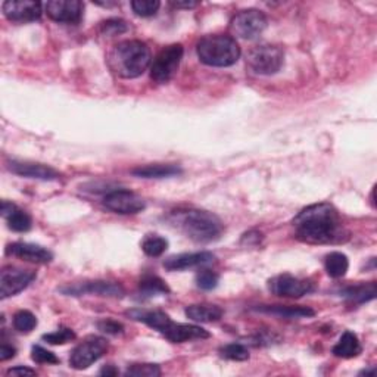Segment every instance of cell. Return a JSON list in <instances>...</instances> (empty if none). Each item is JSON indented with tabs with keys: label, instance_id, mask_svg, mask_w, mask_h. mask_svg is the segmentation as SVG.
<instances>
[{
	"label": "cell",
	"instance_id": "9a60e30c",
	"mask_svg": "<svg viewBox=\"0 0 377 377\" xmlns=\"http://www.w3.org/2000/svg\"><path fill=\"white\" fill-rule=\"evenodd\" d=\"M8 168L13 174H17V176L25 177V179H34V180H42V182H55L61 179V174L57 170H53L52 167H47L45 164L12 161V163H9Z\"/></svg>",
	"mask_w": 377,
	"mask_h": 377
},
{
	"label": "cell",
	"instance_id": "7402d4cb",
	"mask_svg": "<svg viewBox=\"0 0 377 377\" xmlns=\"http://www.w3.org/2000/svg\"><path fill=\"white\" fill-rule=\"evenodd\" d=\"M186 316L196 323H215L221 320L224 311L219 305L212 304H196L186 308Z\"/></svg>",
	"mask_w": 377,
	"mask_h": 377
},
{
	"label": "cell",
	"instance_id": "f546056e",
	"mask_svg": "<svg viewBox=\"0 0 377 377\" xmlns=\"http://www.w3.org/2000/svg\"><path fill=\"white\" fill-rule=\"evenodd\" d=\"M220 355L230 361H246L249 360V351L242 343H228L220 349Z\"/></svg>",
	"mask_w": 377,
	"mask_h": 377
},
{
	"label": "cell",
	"instance_id": "4fadbf2b",
	"mask_svg": "<svg viewBox=\"0 0 377 377\" xmlns=\"http://www.w3.org/2000/svg\"><path fill=\"white\" fill-rule=\"evenodd\" d=\"M83 9L80 0H52L46 3L49 18L62 24H78L83 18Z\"/></svg>",
	"mask_w": 377,
	"mask_h": 377
},
{
	"label": "cell",
	"instance_id": "60d3db41",
	"mask_svg": "<svg viewBox=\"0 0 377 377\" xmlns=\"http://www.w3.org/2000/svg\"><path fill=\"white\" fill-rule=\"evenodd\" d=\"M99 374H102V376H117L118 370L114 366H106L99 371Z\"/></svg>",
	"mask_w": 377,
	"mask_h": 377
},
{
	"label": "cell",
	"instance_id": "d590c367",
	"mask_svg": "<svg viewBox=\"0 0 377 377\" xmlns=\"http://www.w3.org/2000/svg\"><path fill=\"white\" fill-rule=\"evenodd\" d=\"M31 358H33V361L38 362V364H58L59 362V358L55 354L47 351V349H45L42 346H38V345L33 346Z\"/></svg>",
	"mask_w": 377,
	"mask_h": 377
},
{
	"label": "cell",
	"instance_id": "4dcf8cb0",
	"mask_svg": "<svg viewBox=\"0 0 377 377\" xmlns=\"http://www.w3.org/2000/svg\"><path fill=\"white\" fill-rule=\"evenodd\" d=\"M159 6H161V2H158V0H133L131 2V8L134 13L143 18L154 17L158 12Z\"/></svg>",
	"mask_w": 377,
	"mask_h": 377
},
{
	"label": "cell",
	"instance_id": "9c48e42d",
	"mask_svg": "<svg viewBox=\"0 0 377 377\" xmlns=\"http://www.w3.org/2000/svg\"><path fill=\"white\" fill-rule=\"evenodd\" d=\"M108 351V342L103 338H93L86 339L83 343H80L70 357V364L75 370H86L98 360H101Z\"/></svg>",
	"mask_w": 377,
	"mask_h": 377
},
{
	"label": "cell",
	"instance_id": "277c9868",
	"mask_svg": "<svg viewBox=\"0 0 377 377\" xmlns=\"http://www.w3.org/2000/svg\"><path fill=\"white\" fill-rule=\"evenodd\" d=\"M180 228L184 235L199 244H208L220 239L223 233L221 220L208 211L200 209H188L179 215Z\"/></svg>",
	"mask_w": 377,
	"mask_h": 377
},
{
	"label": "cell",
	"instance_id": "7a4b0ae2",
	"mask_svg": "<svg viewBox=\"0 0 377 377\" xmlns=\"http://www.w3.org/2000/svg\"><path fill=\"white\" fill-rule=\"evenodd\" d=\"M151 50L140 40H124L112 47L108 65L121 78H138L151 65Z\"/></svg>",
	"mask_w": 377,
	"mask_h": 377
},
{
	"label": "cell",
	"instance_id": "5b68a950",
	"mask_svg": "<svg viewBox=\"0 0 377 377\" xmlns=\"http://www.w3.org/2000/svg\"><path fill=\"white\" fill-rule=\"evenodd\" d=\"M246 62L255 74L273 75L281 70L285 62V52L279 46L261 45L249 52Z\"/></svg>",
	"mask_w": 377,
	"mask_h": 377
},
{
	"label": "cell",
	"instance_id": "44dd1931",
	"mask_svg": "<svg viewBox=\"0 0 377 377\" xmlns=\"http://www.w3.org/2000/svg\"><path fill=\"white\" fill-rule=\"evenodd\" d=\"M133 176L139 179H170L182 174V168L176 164H149L131 170Z\"/></svg>",
	"mask_w": 377,
	"mask_h": 377
},
{
	"label": "cell",
	"instance_id": "52a82bcc",
	"mask_svg": "<svg viewBox=\"0 0 377 377\" xmlns=\"http://www.w3.org/2000/svg\"><path fill=\"white\" fill-rule=\"evenodd\" d=\"M230 27L236 37L253 40L263 34V31L267 29V18L261 10L246 9L236 13L230 22Z\"/></svg>",
	"mask_w": 377,
	"mask_h": 377
},
{
	"label": "cell",
	"instance_id": "484cf974",
	"mask_svg": "<svg viewBox=\"0 0 377 377\" xmlns=\"http://www.w3.org/2000/svg\"><path fill=\"white\" fill-rule=\"evenodd\" d=\"M168 248V240L159 235H147L142 242V249L147 257H161Z\"/></svg>",
	"mask_w": 377,
	"mask_h": 377
},
{
	"label": "cell",
	"instance_id": "cb8c5ba5",
	"mask_svg": "<svg viewBox=\"0 0 377 377\" xmlns=\"http://www.w3.org/2000/svg\"><path fill=\"white\" fill-rule=\"evenodd\" d=\"M341 296L354 304H364L376 298V283H360L355 286H348L341 290Z\"/></svg>",
	"mask_w": 377,
	"mask_h": 377
},
{
	"label": "cell",
	"instance_id": "30bf717a",
	"mask_svg": "<svg viewBox=\"0 0 377 377\" xmlns=\"http://www.w3.org/2000/svg\"><path fill=\"white\" fill-rule=\"evenodd\" d=\"M62 295L66 296H83V295H96V296H111V298H121L124 295V289L118 283L94 280L74 283L58 289Z\"/></svg>",
	"mask_w": 377,
	"mask_h": 377
},
{
	"label": "cell",
	"instance_id": "b9f144b4",
	"mask_svg": "<svg viewBox=\"0 0 377 377\" xmlns=\"http://www.w3.org/2000/svg\"><path fill=\"white\" fill-rule=\"evenodd\" d=\"M374 374H376V367H371V369L360 371V376H374Z\"/></svg>",
	"mask_w": 377,
	"mask_h": 377
},
{
	"label": "cell",
	"instance_id": "f1b7e54d",
	"mask_svg": "<svg viewBox=\"0 0 377 377\" xmlns=\"http://www.w3.org/2000/svg\"><path fill=\"white\" fill-rule=\"evenodd\" d=\"M37 326V318L33 313L21 309L15 316H13V327L21 333H30Z\"/></svg>",
	"mask_w": 377,
	"mask_h": 377
},
{
	"label": "cell",
	"instance_id": "ba28073f",
	"mask_svg": "<svg viewBox=\"0 0 377 377\" xmlns=\"http://www.w3.org/2000/svg\"><path fill=\"white\" fill-rule=\"evenodd\" d=\"M268 289L280 298H302L316 290L314 283L292 274H279L268 281Z\"/></svg>",
	"mask_w": 377,
	"mask_h": 377
},
{
	"label": "cell",
	"instance_id": "8992f818",
	"mask_svg": "<svg viewBox=\"0 0 377 377\" xmlns=\"http://www.w3.org/2000/svg\"><path fill=\"white\" fill-rule=\"evenodd\" d=\"M184 49L182 45H170L161 50L151 66V77L154 82L164 84L176 75L183 59Z\"/></svg>",
	"mask_w": 377,
	"mask_h": 377
},
{
	"label": "cell",
	"instance_id": "5bb4252c",
	"mask_svg": "<svg viewBox=\"0 0 377 377\" xmlns=\"http://www.w3.org/2000/svg\"><path fill=\"white\" fill-rule=\"evenodd\" d=\"M5 17L12 22H33L42 17V3L36 0H8L3 3Z\"/></svg>",
	"mask_w": 377,
	"mask_h": 377
},
{
	"label": "cell",
	"instance_id": "6da1fadb",
	"mask_svg": "<svg viewBox=\"0 0 377 377\" xmlns=\"http://www.w3.org/2000/svg\"><path fill=\"white\" fill-rule=\"evenodd\" d=\"M295 236L311 245H339L349 240L339 212L327 202L302 209L293 220Z\"/></svg>",
	"mask_w": 377,
	"mask_h": 377
},
{
	"label": "cell",
	"instance_id": "83f0119b",
	"mask_svg": "<svg viewBox=\"0 0 377 377\" xmlns=\"http://www.w3.org/2000/svg\"><path fill=\"white\" fill-rule=\"evenodd\" d=\"M6 221H8V227L10 228V230L17 232V233L29 232L33 226L30 215L20 208L13 209V212L9 214L6 217Z\"/></svg>",
	"mask_w": 377,
	"mask_h": 377
},
{
	"label": "cell",
	"instance_id": "2e32d148",
	"mask_svg": "<svg viewBox=\"0 0 377 377\" xmlns=\"http://www.w3.org/2000/svg\"><path fill=\"white\" fill-rule=\"evenodd\" d=\"M215 255L212 252H195V253H180L172 255L164 261V267L168 272H182L188 270V268H195L200 265H208L214 263Z\"/></svg>",
	"mask_w": 377,
	"mask_h": 377
},
{
	"label": "cell",
	"instance_id": "8fae6325",
	"mask_svg": "<svg viewBox=\"0 0 377 377\" xmlns=\"http://www.w3.org/2000/svg\"><path fill=\"white\" fill-rule=\"evenodd\" d=\"M103 207L119 215H133L142 212L146 208V202L134 192L118 188L106 193L103 198Z\"/></svg>",
	"mask_w": 377,
	"mask_h": 377
},
{
	"label": "cell",
	"instance_id": "74e56055",
	"mask_svg": "<svg viewBox=\"0 0 377 377\" xmlns=\"http://www.w3.org/2000/svg\"><path fill=\"white\" fill-rule=\"evenodd\" d=\"M15 354H17V349L13 348L12 345L3 342L2 346H0V360H2V361L13 358V357H15Z\"/></svg>",
	"mask_w": 377,
	"mask_h": 377
},
{
	"label": "cell",
	"instance_id": "3957f363",
	"mask_svg": "<svg viewBox=\"0 0 377 377\" xmlns=\"http://www.w3.org/2000/svg\"><path fill=\"white\" fill-rule=\"evenodd\" d=\"M198 57L200 62L208 66H226L235 65L240 58V47L236 40L226 34L207 36L200 40L196 46Z\"/></svg>",
	"mask_w": 377,
	"mask_h": 377
},
{
	"label": "cell",
	"instance_id": "d6986e66",
	"mask_svg": "<svg viewBox=\"0 0 377 377\" xmlns=\"http://www.w3.org/2000/svg\"><path fill=\"white\" fill-rule=\"evenodd\" d=\"M253 311L274 316L279 318L286 320H300V318H309L314 317L316 311L309 306H285V305H258L252 308Z\"/></svg>",
	"mask_w": 377,
	"mask_h": 377
},
{
	"label": "cell",
	"instance_id": "4316f807",
	"mask_svg": "<svg viewBox=\"0 0 377 377\" xmlns=\"http://www.w3.org/2000/svg\"><path fill=\"white\" fill-rule=\"evenodd\" d=\"M140 293L143 296H155L158 293L167 295L170 293V288L167 286V283L158 276H145L140 280Z\"/></svg>",
	"mask_w": 377,
	"mask_h": 377
},
{
	"label": "cell",
	"instance_id": "d6a6232c",
	"mask_svg": "<svg viewBox=\"0 0 377 377\" xmlns=\"http://www.w3.org/2000/svg\"><path fill=\"white\" fill-rule=\"evenodd\" d=\"M220 276L211 270H202L196 274V286L202 290H212L219 286Z\"/></svg>",
	"mask_w": 377,
	"mask_h": 377
},
{
	"label": "cell",
	"instance_id": "8d00e7d4",
	"mask_svg": "<svg viewBox=\"0 0 377 377\" xmlns=\"http://www.w3.org/2000/svg\"><path fill=\"white\" fill-rule=\"evenodd\" d=\"M98 327H99V330H102L108 334H119V333L124 332V326L112 318H106V320L99 321Z\"/></svg>",
	"mask_w": 377,
	"mask_h": 377
},
{
	"label": "cell",
	"instance_id": "ac0fdd59",
	"mask_svg": "<svg viewBox=\"0 0 377 377\" xmlns=\"http://www.w3.org/2000/svg\"><path fill=\"white\" fill-rule=\"evenodd\" d=\"M165 338L172 343H183L188 341L208 339L209 333L195 325H182V323H171L170 327L164 333Z\"/></svg>",
	"mask_w": 377,
	"mask_h": 377
},
{
	"label": "cell",
	"instance_id": "e575fe53",
	"mask_svg": "<svg viewBox=\"0 0 377 377\" xmlns=\"http://www.w3.org/2000/svg\"><path fill=\"white\" fill-rule=\"evenodd\" d=\"M127 30H128V25L123 20L111 18V20H106L105 22H102V33L110 36V37L124 34Z\"/></svg>",
	"mask_w": 377,
	"mask_h": 377
},
{
	"label": "cell",
	"instance_id": "f35d334b",
	"mask_svg": "<svg viewBox=\"0 0 377 377\" xmlns=\"http://www.w3.org/2000/svg\"><path fill=\"white\" fill-rule=\"evenodd\" d=\"M8 376H34V374H37L36 373V370H33V369H29V367H13V369H10V370H8V373H6Z\"/></svg>",
	"mask_w": 377,
	"mask_h": 377
},
{
	"label": "cell",
	"instance_id": "1f68e13d",
	"mask_svg": "<svg viewBox=\"0 0 377 377\" xmlns=\"http://www.w3.org/2000/svg\"><path fill=\"white\" fill-rule=\"evenodd\" d=\"M75 339V333L68 327H61L57 332L43 336V341L50 345H65Z\"/></svg>",
	"mask_w": 377,
	"mask_h": 377
},
{
	"label": "cell",
	"instance_id": "ffe728a7",
	"mask_svg": "<svg viewBox=\"0 0 377 377\" xmlns=\"http://www.w3.org/2000/svg\"><path fill=\"white\" fill-rule=\"evenodd\" d=\"M127 316L133 320L145 323L146 326H149L163 334L172 323V320L165 313L158 311V309H155V311H146V309H131V311L127 313Z\"/></svg>",
	"mask_w": 377,
	"mask_h": 377
},
{
	"label": "cell",
	"instance_id": "d4e9b609",
	"mask_svg": "<svg viewBox=\"0 0 377 377\" xmlns=\"http://www.w3.org/2000/svg\"><path fill=\"white\" fill-rule=\"evenodd\" d=\"M326 272L333 279H341L346 274L349 268L348 257L342 252H330L325 260Z\"/></svg>",
	"mask_w": 377,
	"mask_h": 377
},
{
	"label": "cell",
	"instance_id": "e0dca14e",
	"mask_svg": "<svg viewBox=\"0 0 377 377\" xmlns=\"http://www.w3.org/2000/svg\"><path fill=\"white\" fill-rule=\"evenodd\" d=\"M6 255L36 264H49L53 260V253L49 249L34 244H22V242L9 245Z\"/></svg>",
	"mask_w": 377,
	"mask_h": 377
},
{
	"label": "cell",
	"instance_id": "7c38bea8",
	"mask_svg": "<svg viewBox=\"0 0 377 377\" xmlns=\"http://www.w3.org/2000/svg\"><path fill=\"white\" fill-rule=\"evenodd\" d=\"M37 274L31 270H21L15 267H5L0 273V298L6 300L10 296L29 288Z\"/></svg>",
	"mask_w": 377,
	"mask_h": 377
},
{
	"label": "cell",
	"instance_id": "ab89813d",
	"mask_svg": "<svg viewBox=\"0 0 377 377\" xmlns=\"http://www.w3.org/2000/svg\"><path fill=\"white\" fill-rule=\"evenodd\" d=\"M171 5L177 9H192L198 6V2H171Z\"/></svg>",
	"mask_w": 377,
	"mask_h": 377
},
{
	"label": "cell",
	"instance_id": "836d02e7",
	"mask_svg": "<svg viewBox=\"0 0 377 377\" xmlns=\"http://www.w3.org/2000/svg\"><path fill=\"white\" fill-rule=\"evenodd\" d=\"M126 376L158 377V376H161V369L156 364H133L127 369Z\"/></svg>",
	"mask_w": 377,
	"mask_h": 377
},
{
	"label": "cell",
	"instance_id": "603a6c76",
	"mask_svg": "<svg viewBox=\"0 0 377 377\" xmlns=\"http://www.w3.org/2000/svg\"><path fill=\"white\" fill-rule=\"evenodd\" d=\"M362 348L361 343L357 338V334L353 332H345L342 334V338L339 339V342L333 346V355L338 358H355L361 354Z\"/></svg>",
	"mask_w": 377,
	"mask_h": 377
}]
</instances>
